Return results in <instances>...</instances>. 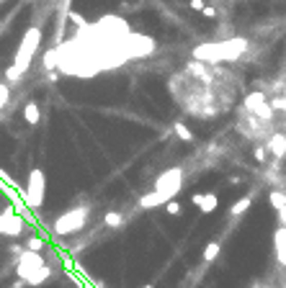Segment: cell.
I'll return each mask as SVG.
<instances>
[{
  "label": "cell",
  "mask_w": 286,
  "mask_h": 288,
  "mask_svg": "<svg viewBox=\"0 0 286 288\" xmlns=\"http://www.w3.org/2000/svg\"><path fill=\"white\" fill-rule=\"evenodd\" d=\"M247 47H250V42L242 36H232V39H222V42H204V44L193 47V60L206 62V65L237 62L247 52Z\"/></svg>",
  "instance_id": "obj_1"
},
{
  "label": "cell",
  "mask_w": 286,
  "mask_h": 288,
  "mask_svg": "<svg viewBox=\"0 0 286 288\" xmlns=\"http://www.w3.org/2000/svg\"><path fill=\"white\" fill-rule=\"evenodd\" d=\"M16 275L21 283H29V285H42L44 280H49L52 275V267L44 262V257L34 249H24L19 255V265H16Z\"/></svg>",
  "instance_id": "obj_2"
},
{
  "label": "cell",
  "mask_w": 286,
  "mask_h": 288,
  "mask_svg": "<svg viewBox=\"0 0 286 288\" xmlns=\"http://www.w3.org/2000/svg\"><path fill=\"white\" fill-rule=\"evenodd\" d=\"M88 216H91V206H73V208H67L65 214H60V216L52 221V232H55L57 237L78 234V232H83Z\"/></svg>",
  "instance_id": "obj_3"
},
{
  "label": "cell",
  "mask_w": 286,
  "mask_h": 288,
  "mask_svg": "<svg viewBox=\"0 0 286 288\" xmlns=\"http://www.w3.org/2000/svg\"><path fill=\"white\" fill-rule=\"evenodd\" d=\"M39 42H42V29H39V26H31V29L24 34V39H21V44H19V49H16V57H13V65H16L19 70L29 72V67H31V62H34V54H37V49H39Z\"/></svg>",
  "instance_id": "obj_4"
},
{
  "label": "cell",
  "mask_w": 286,
  "mask_h": 288,
  "mask_svg": "<svg viewBox=\"0 0 286 288\" xmlns=\"http://www.w3.org/2000/svg\"><path fill=\"white\" fill-rule=\"evenodd\" d=\"M181 185H183V167H168V170H163V172L155 178L152 190L168 203V201H173V198L178 196Z\"/></svg>",
  "instance_id": "obj_5"
},
{
  "label": "cell",
  "mask_w": 286,
  "mask_h": 288,
  "mask_svg": "<svg viewBox=\"0 0 286 288\" xmlns=\"http://www.w3.org/2000/svg\"><path fill=\"white\" fill-rule=\"evenodd\" d=\"M44 196H47V175H44L42 167H31L29 183H26V193H24L26 206H29L31 211H39L42 203H44Z\"/></svg>",
  "instance_id": "obj_6"
},
{
  "label": "cell",
  "mask_w": 286,
  "mask_h": 288,
  "mask_svg": "<svg viewBox=\"0 0 286 288\" xmlns=\"http://www.w3.org/2000/svg\"><path fill=\"white\" fill-rule=\"evenodd\" d=\"M242 108H245L250 116L260 119V121H268V124L273 121V108H271L268 95H265L263 90H253V93H247L245 101H242Z\"/></svg>",
  "instance_id": "obj_7"
},
{
  "label": "cell",
  "mask_w": 286,
  "mask_h": 288,
  "mask_svg": "<svg viewBox=\"0 0 286 288\" xmlns=\"http://www.w3.org/2000/svg\"><path fill=\"white\" fill-rule=\"evenodd\" d=\"M263 147L268 149V155H271L276 162H281V160L286 157V134H281V131L271 134V137H268V142H265Z\"/></svg>",
  "instance_id": "obj_8"
},
{
  "label": "cell",
  "mask_w": 286,
  "mask_h": 288,
  "mask_svg": "<svg viewBox=\"0 0 286 288\" xmlns=\"http://www.w3.org/2000/svg\"><path fill=\"white\" fill-rule=\"evenodd\" d=\"M191 203L199 206L201 214H214L217 206H219V198H217V193H196V196L191 198Z\"/></svg>",
  "instance_id": "obj_9"
},
{
  "label": "cell",
  "mask_w": 286,
  "mask_h": 288,
  "mask_svg": "<svg viewBox=\"0 0 286 288\" xmlns=\"http://www.w3.org/2000/svg\"><path fill=\"white\" fill-rule=\"evenodd\" d=\"M273 244H276V257H278V262L286 267V226H278V229H276Z\"/></svg>",
  "instance_id": "obj_10"
},
{
  "label": "cell",
  "mask_w": 286,
  "mask_h": 288,
  "mask_svg": "<svg viewBox=\"0 0 286 288\" xmlns=\"http://www.w3.org/2000/svg\"><path fill=\"white\" fill-rule=\"evenodd\" d=\"M24 119H26L29 126H37V124H39L42 111H39V103H37V101H29V103L24 106Z\"/></svg>",
  "instance_id": "obj_11"
},
{
  "label": "cell",
  "mask_w": 286,
  "mask_h": 288,
  "mask_svg": "<svg viewBox=\"0 0 286 288\" xmlns=\"http://www.w3.org/2000/svg\"><path fill=\"white\" fill-rule=\"evenodd\" d=\"M124 221H127V216H124L121 211H109V214L103 216V226H109V229H121Z\"/></svg>",
  "instance_id": "obj_12"
},
{
  "label": "cell",
  "mask_w": 286,
  "mask_h": 288,
  "mask_svg": "<svg viewBox=\"0 0 286 288\" xmlns=\"http://www.w3.org/2000/svg\"><path fill=\"white\" fill-rule=\"evenodd\" d=\"M139 208H157V206H165V201L152 190V193H145L142 198H139V203H137Z\"/></svg>",
  "instance_id": "obj_13"
},
{
  "label": "cell",
  "mask_w": 286,
  "mask_h": 288,
  "mask_svg": "<svg viewBox=\"0 0 286 288\" xmlns=\"http://www.w3.org/2000/svg\"><path fill=\"white\" fill-rule=\"evenodd\" d=\"M250 206H253V196H242V198H240V201H235V206L229 208V216H232V219H237V216H242Z\"/></svg>",
  "instance_id": "obj_14"
},
{
  "label": "cell",
  "mask_w": 286,
  "mask_h": 288,
  "mask_svg": "<svg viewBox=\"0 0 286 288\" xmlns=\"http://www.w3.org/2000/svg\"><path fill=\"white\" fill-rule=\"evenodd\" d=\"M268 203L273 206V211H281V208L286 206V190H283V188L271 190V193H268Z\"/></svg>",
  "instance_id": "obj_15"
},
{
  "label": "cell",
  "mask_w": 286,
  "mask_h": 288,
  "mask_svg": "<svg viewBox=\"0 0 286 288\" xmlns=\"http://www.w3.org/2000/svg\"><path fill=\"white\" fill-rule=\"evenodd\" d=\"M42 67H44V72H55V70H57V52H55V49H47V52H44Z\"/></svg>",
  "instance_id": "obj_16"
},
{
  "label": "cell",
  "mask_w": 286,
  "mask_h": 288,
  "mask_svg": "<svg viewBox=\"0 0 286 288\" xmlns=\"http://www.w3.org/2000/svg\"><path fill=\"white\" fill-rule=\"evenodd\" d=\"M173 131L178 134V139H181V142H188V144L193 142V131H191L183 121H175V124H173Z\"/></svg>",
  "instance_id": "obj_17"
},
{
  "label": "cell",
  "mask_w": 286,
  "mask_h": 288,
  "mask_svg": "<svg viewBox=\"0 0 286 288\" xmlns=\"http://www.w3.org/2000/svg\"><path fill=\"white\" fill-rule=\"evenodd\" d=\"M219 252H222V244H219V242H209V244L204 247V262H214V260L219 257Z\"/></svg>",
  "instance_id": "obj_18"
},
{
  "label": "cell",
  "mask_w": 286,
  "mask_h": 288,
  "mask_svg": "<svg viewBox=\"0 0 286 288\" xmlns=\"http://www.w3.org/2000/svg\"><path fill=\"white\" fill-rule=\"evenodd\" d=\"M11 101V85L8 83H0V111H3Z\"/></svg>",
  "instance_id": "obj_19"
},
{
  "label": "cell",
  "mask_w": 286,
  "mask_h": 288,
  "mask_svg": "<svg viewBox=\"0 0 286 288\" xmlns=\"http://www.w3.org/2000/svg\"><path fill=\"white\" fill-rule=\"evenodd\" d=\"M268 103H271V108H273V113H276V111H281V113H286V95H273V98H271Z\"/></svg>",
  "instance_id": "obj_20"
},
{
  "label": "cell",
  "mask_w": 286,
  "mask_h": 288,
  "mask_svg": "<svg viewBox=\"0 0 286 288\" xmlns=\"http://www.w3.org/2000/svg\"><path fill=\"white\" fill-rule=\"evenodd\" d=\"M253 155H255V160H258L260 165H268V149H265L263 144H258V147L253 149Z\"/></svg>",
  "instance_id": "obj_21"
},
{
  "label": "cell",
  "mask_w": 286,
  "mask_h": 288,
  "mask_svg": "<svg viewBox=\"0 0 286 288\" xmlns=\"http://www.w3.org/2000/svg\"><path fill=\"white\" fill-rule=\"evenodd\" d=\"M26 249H34V252H42V249H44V242H42L39 237H31V239L26 242Z\"/></svg>",
  "instance_id": "obj_22"
},
{
  "label": "cell",
  "mask_w": 286,
  "mask_h": 288,
  "mask_svg": "<svg viewBox=\"0 0 286 288\" xmlns=\"http://www.w3.org/2000/svg\"><path fill=\"white\" fill-rule=\"evenodd\" d=\"M165 211H168L170 216H178V214H181V203L173 198V201H168V203H165Z\"/></svg>",
  "instance_id": "obj_23"
},
{
  "label": "cell",
  "mask_w": 286,
  "mask_h": 288,
  "mask_svg": "<svg viewBox=\"0 0 286 288\" xmlns=\"http://www.w3.org/2000/svg\"><path fill=\"white\" fill-rule=\"evenodd\" d=\"M67 18H70V21H73L78 29H80V26H85V18H83L80 13H67Z\"/></svg>",
  "instance_id": "obj_24"
},
{
  "label": "cell",
  "mask_w": 286,
  "mask_h": 288,
  "mask_svg": "<svg viewBox=\"0 0 286 288\" xmlns=\"http://www.w3.org/2000/svg\"><path fill=\"white\" fill-rule=\"evenodd\" d=\"M8 252H11V255H21V252H24V244H19V242H11V244H8Z\"/></svg>",
  "instance_id": "obj_25"
},
{
  "label": "cell",
  "mask_w": 286,
  "mask_h": 288,
  "mask_svg": "<svg viewBox=\"0 0 286 288\" xmlns=\"http://www.w3.org/2000/svg\"><path fill=\"white\" fill-rule=\"evenodd\" d=\"M201 13H204L206 18H217V8H211V6H204V8H201Z\"/></svg>",
  "instance_id": "obj_26"
},
{
  "label": "cell",
  "mask_w": 286,
  "mask_h": 288,
  "mask_svg": "<svg viewBox=\"0 0 286 288\" xmlns=\"http://www.w3.org/2000/svg\"><path fill=\"white\" fill-rule=\"evenodd\" d=\"M204 6H206V3H204V0H191V8H193V11H201Z\"/></svg>",
  "instance_id": "obj_27"
},
{
  "label": "cell",
  "mask_w": 286,
  "mask_h": 288,
  "mask_svg": "<svg viewBox=\"0 0 286 288\" xmlns=\"http://www.w3.org/2000/svg\"><path fill=\"white\" fill-rule=\"evenodd\" d=\"M278 224H281V226H286V206L278 211Z\"/></svg>",
  "instance_id": "obj_28"
},
{
  "label": "cell",
  "mask_w": 286,
  "mask_h": 288,
  "mask_svg": "<svg viewBox=\"0 0 286 288\" xmlns=\"http://www.w3.org/2000/svg\"><path fill=\"white\" fill-rule=\"evenodd\" d=\"M47 80H49V83H57V80H60V72H57V70H55V72H49V75H47Z\"/></svg>",
  "instance_id": "obj_29"
},
{
  "label": "cell",
  "mask_w": 286,
  "mask_h": 288,
  "mask_svg": "<svg viewBox=\"0 0 286 288\" xmlns=\"http://www.w3.org/2000/svg\"><path fill=\"white\" fill-rule=\"evenodd\" d=\"M229 183H232V185H240V183H242V178H240V175H232V178H229Z\"/></svg>",
  "instance_id": "obj_30"
},
{
  "label": "cell",
  "mask_w": 286,
  "mask_h": 288,
  "mask_svg": "<svg viewBox=\"0 0 286 288\" xmlns=\"http://www.w3.org/2000/svg\"><path fill=\"white\" fill-rule=\"evenodd\" d=\"M142 288H155V285H150V283H147V285H142Z\"/></svg>",
  "instance_id": "obj_31"
},
{
  "label": "cell",
  "mask_w": 286,
  "mask_h": 288,
  "mask_svg": "<svg viewBox=\"0 0 286 288\" xmlns=\"http://www.w3.org/2000/svg\"><path fill=\"white\" fill-rule=\"evenodd\" d=\"M0 3H6V0H0Z\"/></svg>",
  "instance_id": "obj_32"
}]
</instances>
